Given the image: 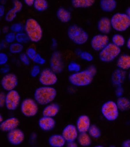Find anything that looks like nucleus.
Here are the masks:
<instances>
[{
	"label": "nucleus",
	"instance_id": "1",
	"mask_svg": "<svg viewBox=\"0 0 130 147\" xmlns=\"http://www.w3.org/2000/svg\"><path fill=\"white\" fill-rule=\"evenodd\" d=\"M97 73L96 67L91 65L84 70L73 73L69 76L70 83L76 87H84L91 84Z\"/></svg>",
	"mask_w": 130,
	"mask_h": 147
},
{
	"label": "nucleus",
	"instance_id": "2",
	"mask_svg": "<svg viewBox=\"0 0 130 147\" xmlns=\"http://www.w3.org/2000/svg\"><path fill=\"white\" fill-rule=\"evenodd\" d=\"M57 91L51 86L39 87L36 90L34 94V99L38 104L47 105L51 103L56 98Z\"/></svg>",
	"mask_w": 130,
	"mask_h": 147
},
{
	"label": "nucleus",
	"instance_id": "3",
	"mask_svg": "<svg viewBox=\"0 0 130 147\" xmlns=\"http://www.w3.org/2000/svg\"><path fill=\"white\" fill-rule=\"evenodd\" d=\"M24 31L32 42H38L43 38V29L35 19L29 18L26 20L24 25Z\"/></svg>",
	"mask_w": 130,
	"mask_h": 147
},
{
	"label": "nucleus",
	"instance_id": "4",
	"mask_svg": "<svg viewBox=\"0 0 130 147\" xmlns=\"http://www.w3.org/2000/svg\"><path fill=\"white\" fill-rule=\"evenodd\" d=\"M67 33L69 39L77 45H83L89 39V35L86 31L76 24L70 26Z\"/></svg>",
	"mask_w": 130,
	"mask_h": 147
},
{
	"label": "nucleus",
	"instance_id": "5",
	"mask_svg": "<svg viewBox=\"0 0 130 147\" xmlns=\"http://www.w3.org/2000/svg\"><path fill=\"white\" fill-rule=\"evenodd\" d=\"M112 28L119 32L126 31L130 27V19L126 13H117L111 18Z\"/></svg>",
	"mask_w": 130,
	"mask_h": 147
},
{
	"label": "nucleus",
	"instance_id": "6",
	"mask_svg": "<svg viewBox=\"0 0 130 147\" xmlns=\"http://www.w3.org/2000/svg\"><path fill=\"white\" fill-rule=\"evenodd\" d=\"M121 49L112 43H110L99 52V58L103 62L110 63L113 61L120 55Z\"/></svg>",
	"mask_w": 130,
	"mask_h": 147
},
{
	"label": "nucleus",
	"instance_id": "7",
	"mask_svg": "<svg viewBox=\"0 0 130 147\" xmlns=\"http://www.w3.org/2000/svg\"><path fill=\"white\" fill-rule=\"evenodd\" d=\"M119 110L116 102L112 100L106 101L102 106L101 111L102 115L109 121H114L119 116Z\"/></svg>",
	"mask_w": 130,
	"mask_h": 147
},
{
	"label": "nucleus",
	"instance_id": "8",
	"mask_svg": "<svg viewBox=\"0 0 130 147\" xmlns=\"http://www.w3.org/2000/svg\"><path fill=\"white\" fill-rule=\"evenodd\" d=\"M20 108L21 112L24 116L32 117L38 113V104L35 99L28 98L22 101Z\"/></svg>",
	"mask_w": 130,
	"mask_h": 147
},
{
	"label": "nucleus",
	"instance_id": "9",
	"mask_svg": "<svg viewBox=\"0 0 130 147\" xmlns=\"http://www.w3.org/2000/svg\"><path fill=\"white\" fill-rule=\"evenodd\" d=\"M39 80L43 86H51L57 83L58 78L57 74L51 69L47 67L42 70L41 71Z\"/></svg>",
	"mask_w": 130,
	"mask_h": 147
},
{
	"label": "nucleus",
	"instance_id": "10",
	"mask_svg": "<svg viewBox=\"0 0 130 147\" xmlns=\"http://www.w3.org/2000/svg\"><path fill=\"white\" fill-rule=\"evenodd\" d=\"M50 68L56 74H59L64 71L65 65L61 53L54 51L50 59Z\"/></svg>",
	"mask_w": 130,
	"mask_h": 147
},
{
	"label": "nucleus",
	"instance_id": "11",
	"mask_svg": "<svg viewBox=\"0 0 130 147\" xmlns=\"http://www.w3.org/2000/svg\"><path fill=\"white\" fill-rule=\"evenodd\" d=\"M110 43V38L108 35L100 34L92 37L91 44L93 50L100 52Z\"/></svg>",
	"mask_w": 130,
	"mask_h": 147
},
{
	"label": "nucleus",
	"instance_id": "12",
	"mask_svg": "<svg viewBox=\"0 0 130 147\" xmlns=\"http://www.w3.org/2000/svg\"><path fill=\"white\" fill-rule=\"evenodd\" d=\"M20 101L21 97L18 92L14 90L7 93L5 106L8 110L14 111L19 106Z\"/></svg>",
	"mask_w": 130,
	"mask_h": 147
},
{
	"label": "nucleus",
	"instance_id": "13",
	"mask_svg": "<svg viewBox=\"0 0 130 147\" xmlns=\"http://www.w3.org/2000/svg\"><path fill=\"white\" fill-rule=\"evenodd\" d=\"M3 89L7 91L14 90L18 84V79L16 74L9 73L5 74L1 81Z\"/></svg>",
	"mask_w": 130,
	"mask_h": 147
},
{
	"label": "nucleus",
	"instance_id": "14",
	"mask_svg": "<svg viewBox=\"0 0 130 147\" xmlns=\"http://www.w3.org/2000/svg\"><path fill=\"white\" fill-rule=\"evenodd\" d=\"M79 133L76 126L70 124L65 127L62 135L66 142H74L78 138Z\"/></svg>",
	"mask_w": 130,
	"mask_h": 147
},
{
	"label": "nucleus",
	"instance_id": "15",
	"mask_svg": "<svg viewBox=\"0 0 130 147\" xmlns=\"http://www.w3.org/2000/svg\"><path fill=\"white\" fill-rule=\"evenodd\" d=\"M7 139L9 143L14 145L21 144L24 139V134L21 129H16L8 132Z\"/></svg>",
	"mask_w": 130,
	"mask_h": 147
},
{
	"label": "nucleus",
	"instance_id": "16",
	"mask_svg": "<svg viewBox=\"0 0 130 147\" xmlns=\"http://www.w3.org/2000/svg\"><path fill=\"white\" fill-rule=\"evenodd\" d=\"M126 71L118 68L115 70L111 76V82L114 87L122 86L127 77Z\"/></svg>",
	"mask_w": 130,
	"mask_h": 147
},
{
	"label": "nucleus",
	"instance_id": "17",
	"mask_svg": "<svg viewBox=\"0 0 130 147\" xmlns=\"http://www.w3.org/2000/svg\"><path fill=\"white\" fill-rule=\"evenodd\" d=\"M13 7L8 11L5 15V19L7 22H11L14 20L16 17L17 13L22 10L23 4L22 2L18 0L13 1Z\"/></svg>",
	"mask_w": 130,
	"mask_h": 147
},
{
	"label": "nucleus",
	"instance_id": "18",
	"mask_svg": "<svg viewBox=\"0 0 130 147\" xmlns=\"http://www.w3.org/2000/svg\"><path fill=\"white\" fill-rule=\"evenodd\" d=\"M91 125L89 117L86 115H82L77 119L76 127L79 133H87Z\"/></svg>",
	"mask_w": 130,
	"mask_h": 147
},
{
	"label": "nucleus",
	"instance_id": "19",
	"mask_svg": "<svg viewBox=\"0 0 130 147\" xmlns=\"http://www.w3.org/2000/svg\"><path fill=\"white\" fill-rule=\"evenodd\" d=\"M19 124V121L17 118H9L1 122L0 125V129L2 131L9 132L12 130L17 129Z\"/></svg>",
	"mask_w": 130,
	"mask_h": 147
},
{
	"label": "nucleus",
	"instance_id": "20",
	"mask_svg": "<svg viewBox=\"0 0 130 147\" xmlns=\"http://www.w3.org/2000/svg\"><path fill=\"white\" fill-rule=\"evenodd\" d=\"M98 28L102 34H109L112 29L111 19L106 17H102L98 22Z\"/></svg>",
	"mask_w": 130,
	"mask_h": 147
},
{
	"label": "nucleus",
	"instance_id": "21",
	"mask_svg": "<svg viewBox=\"0 0 130 147\" xmlns=\"http://www.w3.org/2000/svg\"><path fill=\"white\" fill-rule=\"evenodd\" d=\"M39 125L44 131H50L56 126V121L52 117L43 116L39 121Z\"/></svg>",
	"mask_w": 130,
	"mask_h": 147
},
{
	"label": "nucleus",
	"instance_id": "22",
	"mask_svg": "<svg viewBox=\"0 0 130 147\" xmlns=\"http://www.w3.org/2000/svg\"><path fill=\"white\" fill-rule=\"evenodd\" d=\"M60 107L58 104L51 102L47 105L42 112L43 116L53 118L58 114Z\"/></svg>",
	"mask_w": 130,
	"mask_h": 147
},
{
	"label": "nucleus",
	"instance_id": "23",
	"mask_svg": "<svg viewBox=\"0 0 130 147\" xmlns=\"http://www.w3.org/2000/svg\"><path fill=\"white\" fill-rule=\"evenodd\" d=\"M118 68L126 71L130 69V55L124 53L118 57L116 61Z\"/></svg>",
	"mask_w": 130,
	"mask_h": 147
},
{
	"label": "nucleus",
	"instance_id": "24",
	"mask_svg": "<svg viewBox=\"0 0 130 147\" xmlns=\"http://www.w3.org/2000/svg\"><path fill=\"white\" fill-rule=\"evenodd\" d=\"M57 17L62 23H66L71 21L72 15L70 10L64 7H60L57 10Z\"/></svg>",
	"mask_w": 130,
	"mask_h": 147
},
{
	"label": "nucleus",
	"instance_id": "25",
	"mask_svg": "<svg viewBox=\"0 0 130 147\" xmlns=\"http://www.w3.org/2000/svg\"><path fill=\"white\" fill-rule=\"evenodd\" d=\"M66 143L62 135L59 134L52 135L49 139V144L52 147H63Z\"/></svg>",
	"mask_w": 130,
	"mask_h": 147
},
{
	"label": "nucleus",
	"instance_id": "26",
	"mask_svg": "<svg viewBox=\"0 0 130 147\" xmlns=\"http://www.w3.org/2000/svg\"><path fill=\"white\" fill-rule=\"evenodd\" d=\"M100 6L103 11L112 12L116 7L117 2L115 0H102L100 2Z\"/></svg>",
	"mask_w": 130,
	"mask_h": 147
},
{
	"label": "nucleus",
	"instance_id": "27",
	"mask_svg": "<svg viewBox=\"0 0 130 147\" xmlns=\"http://www.w3.org/2000/svg\"><path fill=\"white\" fill-rule=\"evenodd\" d=\"M95 3L94 0H72L71 1L72 6L76 9L89 8L92 6Z\"/></svg>",
	"mask_w": 130,
	"mask_h": 147
},
{
	"label": "nucleus",
	"instance_id": "28",
	"mask_svg": "<svg viewBox=\"0 0 130 147\" xmlns=\"http://www.w3.org/2000/svg\"><path fill=\"white\" fill-rule=\"evenodd\" d=\"M116 103L121 111H126L130 109V99L126 97L118 98Z\"/></svg>",
	"mask_w": 130,
	"mask_h": 147
},
{
	"label": "nucleus",
	"instance_id": "29",
	"mask_svg": "<svg viewBox=\"0 0 130 147\" xmlns=\"http://www.w3.org/2000/svg\"><path fill=\"white\" fill-rule=\"evenodd\" d=\"M77 140L79 145L83 147L89 146L92 143V139L87 132L79 133Z\"/></svg>",
	"mask_w": 130,
	"mask_h": 147
},
{
	"label": "nucleus",
	"instance_id": "30",
	"mask_svg": "<svg viewBox=\"0 0 130 147\" xmlns=\"http://www.w3.org/2000/svg\"><path fill=\"white\" fill-rule=\"evenodd\" d=\"M33 6L36 11L43 12L47 10L49 4L46 0H35Z\"/></svg>",
	"mask_w": 130,
	"mask_h": 147
},
{
	"label": "nucleus",
	"instance_id": "31",
	"mask_svg": "<svg viewBox=\"0 0 130 147\" xmlns=\"http://www.w3.org/2000/svg\"><path fill=\"white\" fill-rule=\"evenodd\" d=\"M112 43L120 48L126 44V40L125 37L120 34H114L112 37Z\"/></svg>",
	"mask_w": 130,
	"mask_h": 147
},
{
	"label": "nucleus",
	"instance_id": "32",
	"mask_svg": "<svg viewBox=\"0 0 130 147\" xmlns=\"http://www.w3.org/2000/svg\"><path fill=\"white\" fill-rule=\"evenodd\" d=\"M9 49V52L12 54H20L23 52L24 47L23 44L16 42L10 44Z\"/></svg>",
	"mask_w": 130,
	"mask_h": 147
},
{
	"label": "nucleus",
	"instance_id": "33",
	"mask_svg": "<svg viewBox=\"0 0 130 147\" xmlns=\"http://www.w3.org/2000/svg\"><path fill=\"white\" fill-rule=\"evenodd\" d=\"M87 133L91 138L95 139L99 138L101 135L100 129L95 124L91 125Z\"/></svg>",
	"mask_w": 130,
	"mask_h": 147
},
{
	"label": "nucleus",
	"instance_id": "34",
	"mask_svg": "<svg viewBox=\"0 0 130 147\" xmlns=\"http://www.w3.org/2000/svg\"><path fill=\"white\" fill-rule=\"evenodd\" d=\"M16 42L21 44H26L30 42V39L26 34L25 32L16 34Z\"/></svg>",
	"mask_w": 130,
	"mask_h": 147
},
{
	"label": "nucleus",
	"instance_id": "35",
	"mask_svg": "<svg viewBox=\"0 0 130 147\" xmlns=\"http://www.w3.org/2000/svg\"><path fill=\"white\" fill-rule=\"evenodd\" d=\"M10 28L12 32L16 34L23 32V31H24V25L22 23H15L12 24Z\"/></svg>",
	"mask_w": 130,
	"mask_h": 147
},
{
	"label": "nucleus",
	"instance_id": "36",
	"mask_svg": "<svg viewBox=\"0 0 130 147\" xmlns=\"http://www.w3.org/2000/svg\"><path fill=\"white\" fill-rule=\"evenodd\" d=\"M68 69L69 72L77 73L80 71L81 66L79 64L74 61H72L69 63L68 66Z\"/></svg>",
	"mask_w": 130,
	"mask_h": 147
},
{
	"label": "nucleus",
	"instance_id": "37",
	"mask_svg": "<svg viewBox=\"0 0 130 147\" xmlns=\"http://www.w3.org/2000/svg\"><path fill=\"white\" fill-rule=\"evenodd\" d=\"M4 40L9 44L15 42L16 40V34L10 31L5 36Z\"/></svg>",
	"mask_w": 130,
	"mask_h": 147
},
{
	"label": "nucleus",
	"instance_id": "38",
	"mask_svg": "<svg viewBox=\"0 0 130 147\" xmlns=\"http://www.w3.org/2000/svg\"><path fill=\"white\" fill-rule=\"evenodd\" d=\"M79 57L83 60L88 62L92 61L93 59V55L89 52L87 51H83Z\"/></svg>",
	"mask_w": 130,
	"mask_h": 147
},
{
	"label": "nucleus",
	"instance_id": "39",
	"mask_svg": "<svg viewBox=\"0 0 130 147\" xmlns=\"http://www.w3.org/2000/svg\"><path fill=\"white\" fill-rule=\"evenodd\" d=\"M37 51L33 47H30L27 49L26 54L30 59L32 60L37 54Z\"/></svg>",
	"mask_w": 130,
	"mask_h": 147
},
{
	"label": "nucleus",
	"instance_id": "40",
	"mask_svg": "<svg viewBox=\"0 0 130 147\" xmlns=\"http://www.w3.org/2000/svg\"><path fill=\"white\" fill-rule=\"evenodd\" d=\"M19 58L21 62L26 66H29L30 64V59L26 53H22L20 54Z\"/></svg>",
	"mask_w": 130,
	"mask_h": 147
},
{
	"label": "nucleus",
	"instance_id": "41",
	"mask_svg": "<svg viewBox=\"0 0 130 147\" xmlns=\"http://www.w3.org/2000/svg\"><path fill=\"white\" fill-rule=\"evenodd\" d=\"M41 67L39 65H34L31 69L30 74L32 78H36L37 76L40 74L41 73Z\"/></svg>",
	"mask_w": 130,
	"mask_h": 147
},
{
	"label": "nucleus",
	"instance_id": "42",
	"mask_svg": "<svg viewBox=\"0 0 130 147\" xmlns=\"http://www.w3.org/2000/svg\"><path fill=\"white\" fill-rule=\"evenodd\" d=\"M32 61L35 63L39 65H44L46 62V60L38 53H37L36 57Z\"/></svg>",
	"mask_w": 130,
	"mask_h": 147
},
{
	"label": "nucleus",
	"instance_id": "43",
	"mask_svg": "<svg viewBox=\"0 0 130 147\" xmlns=\"http://www.w3.org/2000/svg\"><path fill=\"white\" fill-rule=\"evenodd\" d=\"M9 60V57L6 53L1 52L0 53V65H5L7 64Z\"/></svg>",
	"mask_w": 130,
	"mask_h": 147
},
{
	"label": "nucleus",
	"instance_id": "44",
	"mask_svg": "<svg viewBox=\"0 0 130 147\" xmlns=\"http://www.w3.org/2000/svg\"><path fill=\"white\" fill-rule=\"evenodd\" d=\"M6 95L4 92H1L0 93V107L2 108L5 105Z\"/></svg>",
	"mask_w": 130,
	"mask_h": 147
},
{
	"label": "nucleus",
	"instance_id": "45",
	"mask_svg": "<svg viewBox=\"0 0 130 147\" xmlns=\"http://www.w3.org/2000/svg\"><path fill=\"white\" fill-rule=\"evenodd\" d=\"M124 92V90L122 86L116 87V95L118 98L123 96Z\"/></svg>",
	"mask_w": 130,
	"mask_h": 147
},
{
	"label": "nucleus",
	"instance_id": "46",
	"mask_svg": "<svg viewBox=\"0 0 130 147\" xmlns=\"http://www.w3.org/2000/svg\"><path fill=\"white\" fill-rule=\"evenodd\" d=\"M10 71V66L7 64L4 65L3 67H2L0 70L1 73L3 74H7L9 73Z\"/></svg>",
	"mask_w": 130,
	"mask_h": 147
},
{
	"label": "nucleus",
	"instance_id": "47",
	"mask_svg": "<svg viewBox=\"0 0 130 147\" xmlns=\"http://www.w3.org/2000/svg\"><path fill=\"white\" fill-rule=\"evenodd\" d=\"M58 45V42L57 40L55 38H52L51 39V44L50 47L51 50L54 51H56V50L57 49Z\"/></svg>",
	"mask_w": 130,
	"mask_h": 147
},
{
	"label": "nucleus",
	"instance_id": "48",
	"mask_svg": "<svg viewBox=\"0 0 130 147\" xmlns=\"http://www.w3.org/2000/svg\"><path fill=\"white\" fill-rule=\"evenodd\" d=\"M9 44L5 42L4 39L2 40H1V44H0V49L2 50L7 48L8 47H9Z\"/></svg>",
	"mask_w": 130,
	"mask_h": 147
},
{
	"label": "nucleus",
	"instance_id": "49",
	"mask_svg": "<svg viewBox=\"0 0 130 147\" xmlns=\"http://www.w3.org/2000/svg\"><path fill=\"white\" fill-rule=\"evenodd\" d=\"M66 147H78V144L75 142H66Z\"/></svg>",
	"mask_w": 130,
	"mask_h": 147
},
{
	"label": "nucleus",
	"instance_id": "50",
	"mask_svg": "<svg viewBox=\"0 0 130 147\" xmlns=\"http://www.w3.org/2000/svg\"><path fill=\"white\" fill-rule=\"evenodd\" d=\"M5 14V7L4 5H0V17L2 18Z\"/></svg>",
	"mask_w": 130,
	"mask_h": 147
},
{
	"label": "nucleus",
	"instance_id": "51",
	"mask_svg": "<svg viewBox=\"0 0 130 147\" xmlns=\"http://www.w3.org/2000/svg\"><path fill=\"white\" fill-rule=\"evenodd\" d=\"M10 27L6 25L3 26L2 28V32L5 34H7L10 32Z\"/></svg>",
	"mask_w": 130,
	"mask_h": 147
},
{
	"label": "nucleus",
	"instance_id": "52",
	"mask_svg": "<svg viewBox=\"0 0 130 147\" xmlns=\"http://www.w3.org/2000/svg\"><path fill=\"white\" fill-rule=\"evenodd\" d=\"M24 3L29 7H31L34 5L35 0H24Z\"/></svg>",
	"mask_w": 130,
	"mask_h": 147
},
{
	"label": "nucleus",
	"instance_id": "53",
	"mask_svg": "<svg viewBox=\"0 0 130 147\" xmlns=\"http://www.w3.org/2000/svg\"><path fill=\"white\" fill-rule=\"evenodd\" d=\"M122 147H130V139L124 141L122 144Z\"/></svg>",
	"mask_w": 130,
	"mask_h": 147
},
{
	"label": "nucleus",
	"instance_id": "54",
	"mask_svg": "<svg viewBox=\"0 0 130 147\" xmlns=\"http://www.w3.org/2000/svg\"><path fill=\"white\" fill-rule=\"evenodd\" d=\"M83 51H82L81 49L79 48H77L74 51V53L76 55L78 56H80V55L81 54Z\"/></svg>",
	"mask_w": 130,
	"mask_h": 147
},
{
	"label": "nucleus",
	"instance_id": "55",
	"mask_svg": "<svg viewBox=\"0 0 130 147\" xmlns=\"http://www.w3.org/2000/svg\"><path fill=\"white\" fill-rule=\"evenodd\" d=\"M126 13L130 19V7H129L127 8V9H126Z\"/></svg>",
	"mask_w": 130,
	"mask_h": 147
},
{
	"label": "nucleus",
	"instance_id": "56",
	"mask_svg": "<svg viewBox=\"0 0 130 147\" xmlns=\"http://www.w3.org/2000/svg\"><path fill=\"white\" fill-rule=\"evenodd\" d=\"M126 46L130 50V36L127 40V42H126Z\"/></svg>",
	"mask_w": 130,
	"mask_h": 147
},
{
	"label": "nucleus",
	"instance_id": "57",
	"mask_svg": "<svg viewBox=\"0 0 130 147\" xmlns=\"http://www.w3.org/2000/svg\"><path fill=\"white\" fill-rule=\"evenodd\" d=\"M0 2H1V5H4L6 3V1H0Z\"/></svg>",
	"mask_w": 130,
	"mask_h": 147
},
{
	"label": "nucleus",
	"instance_id": "58",
	"mask_svg": "<svg viewBox=\"0 0 130 147\" xmlns=\"http://www.w3.org/2000/svg\"><path fill=\"white\" fill-rule=\"evenodd\" d=\"M3 121H4V120H3V117H2V115H0V121H1L0 122H1H1H3Z\"/></svg>",
	"mask_w": 130,
	"mask_h": 147
},
{
	"label": "nucleus",
	"instance_id": "59",
	"mask_svg": "<svg viewBox=\"0 0 130 147\" xmlns=\"http://www.w3.org/2000/svg\"><path fill=\"white\" fill-rule=\"evenodd\" d=\"M128 78L129 80L130 81V69H129V73L128 74Z\"/></svg>",
	"mask_w": 130,
	"mask_h": 147
},
{
	"label": "nucleus",
	"instance_id": "60",
	"mask_svg": "<svg viewBox=\"0 0 130 147\" xmlns=\"http://www.w3.org/2000/svg\"><path fill=\"white\" fill-rule=\"evenodd\" d=\"M93 147H105L103 146L98 145L95 146Z\"/></svg>",
	"mask_w": 130,
	"mask_h": 147
},
{
	"label": "nucleus",
	"instance_id": "61",
	"mask_svg": "<svg viewBox=\"0 0 130 147\" xmlns=\"http://www.w3.org/2000/svg\"><path fill=\"white\" fill-rule=\"evenodd\" d=\"M109 147H116L114 145H111Z\"/></svg>",
	"mask_w": 130,
	"mask_h": 147
},
{
	"label": "nucleus",
	"instance_id": "62",
	"mask_svg": "<svg viewBox=\"0 0 130 147\" xmlns=\"http://www.w3.org/2000/svg\"></svg>",
	"mask_w": 130,
	"mask_h": 147
}]
</instances>
